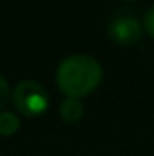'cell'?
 <instances>
[{
    "label": "cell",
    "instance_id": "obj_1",
    "mask_svg": "<svg viewBox=\"0 0 154 156\" xmlns=\"http://www.w3.org/2000/svg\"><path fill=\"white\" fill-rule=\"evenodd\" d=\"M103 71L96 58L89 55H71L64 58L56 69L58 89L65 98H83L91 94L102 82Z\"/></svg>",
    "mask_w": 154,
    "mask_h": 156
},
{
    "label": "cell",
    "instance_id": "obj_2",
    "mask_svg": "<svg viewBox=\"0 0 154 156\" xmlns=\"http://www.w3.org/2000/svg\"><path fill=\"white\" fill-rule=\"evenodd\" d=\"M13 105L24 116H40L49 109L51 96L49 91L35 80H24L16 83L11 93Z\"/></svg>",
    "mask_w": 154,
    "mask_h": 156
},
{
    "label": "cell",
    "instance_id": "obj_3",
    "mask_svg": "<svg viewBox=\"0 0 154 156\" xmlns=\"http://www.w3.org/2000/svg\"><path fill=\"white\" fill-rule=\"evenodd\" d=\"M142 24L131 15H120L109 22L107 35L118 45H132L142 38Z\"/></svg>",
    "mask_w": 154,
    "mask_h": 156
},
{
    "label": "cell",
    "instance_id": "obj_4",
    "mask_svg": "<svg viewBox=\"0 0 154 156\" xmlns=\"http://www.w3.org/2000/svg\"><path fill=\"white\" fill-rule=\"evenodd\" d=\"M60 118L65 123H76L80 118L83 116V104L78 98H65L60 107H58Z\"/></svg>",
    "mask_w": 154,
    "mask_h": 156
},
{
    "label": "cell",
    "instance_id": "obj_5",
    "mask_svg": "<svg viewBox=\"0 0 154 156\" xmlns=\"http://www.w3.org/2000/svg\"><path fill=\"white\" fill-rule=\"evenodd\" d=\"M20 129V118L11 111L0 113V136H13Z\"/></svg>",
    "mask_w": 154,
    "mask_h": 156
},
{
    "label": "cell",
    "instance_id": "obj_6",
    "mask_svg": "<svg viewBox=\"0 0 154 156\" xmlns=\"http://www.w3.org/2000/svg\"><path fill=\"white\" fill-rule=\"evenodd\" d=\"M9 96H11V89H9V83L7 80L0 75V113L2 109L5 107V104L9 102Z\"/></svg>",
    "mask_w": 154,
    "mask_h": 156
},
{
    "label": "cell",
    "instance_id": "obj_7",
    "mask_svg": "<svg viewBox=\"0 0 154 156\" xmlns=\"http://www.w3.org/2000/svg\"><path fill=\"white\" fill-rule=\"evenodd\" d=\"M143 26H145L147 35H151L154 38V5L149 7V11H147V15H145V20H143Z\"/></svg>",
    "mask_w": 154,
    "mask_h": 156
}]
</instances>
